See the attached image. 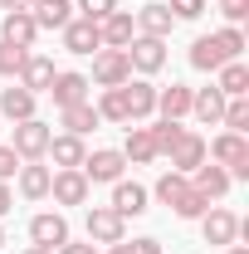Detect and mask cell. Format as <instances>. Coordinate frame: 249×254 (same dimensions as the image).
Instances as JSON below:
<instances>
[{"label":"cell","mask_w":249,"mask_h":254,"mask_svg":"<svg viewBox=\"0 0 249 254\" xmlns=\"http://www.w3.org/2000/svg\"><path fill=\"white\" fill-rule=\"evenodd\" d=\"M30 240L39 245V250H59L63 240H68V220H63L59 210H44V215L30 220Z\"/></svg>","instance_id":"cell-12"},{"label":"cell","mask_w":249,"mask_h":254,"mask_svg":"<svg viewBox=\"0 0 249 254\" xmlns=\"http://www.w3.org/2000/svg\"><path fill=\"white\" fill-rule=\"evenodd\" d=\"M59 113H63V127H68L73 137H88V132H93V127L103 123L93 103H73V108H59Z\"/></svg>","instance_id":"cell-29"},{"label":"cell","mask_w":249,"mask_h":254,"mask_svg":"<svg viewBox=\"0 0 249 254\" xmlns=\"http://www.w3.org/2000/svg\"><path fill=\"white\" fill-rule=\"evenodd\" d=\"M49 123H39V118H30V123H15V152H20V161H39L44 152H49Z\"/></svg>","instance_id":"cell-6"},{"label":"cell","mask_w":249,"mask_h":254,"mask_svg":"<svg viewBox=\"0 0 249 254\" xmlns=\"http://www.w3.org/2000/svg\"><path fill=\"white\" fill-rule=\"evenodd\" d=\"M108 254H132V245H127V240H118V245H108Z\"/></svg>","instance_id":"cell-45"},{"label":"cell","mask_w":249,"mask_h":254,"mask_svg":"<svg viewBox=\"0 0 249 254\" xmlns=\"http://www.w3.org/2000/svg\"><path fill=\"white\" fill-rule=\"evenodd\" d=\"M205 161L225 166L230 181H249V137L245 132H220L215 142H205Z\"/></svg>","instance_id":"cell-1"},{"label":"cell","mask_w":249,"mask_h":254,"mask_svg":"<svg viewBox=\"0 0 249 254\" xmlns=\"http://www.w3.org/2000/svg\"><path fill=\"white\" fill-rule=\"evenodd\" d=\"M132 20H137V34H147V39H166V34L176 30V15H171V10H166L161 0L142 5V10L132 15Z\"/></svg>","instance_id":"cell-13"},{"label":"cell","mask_w":249,"mask_h":254,"mask_svg":"<svg viewBox=\"0 0 249 254\" xmlns=\"http://www.w3.org/2000/svg\"><path fill=\"white\" fill-rule=\"evenodd\" d=\"M127 78H132V64H127V49H98L93 54V78L98 88H123Z\"/></svg>","instance_id":"cell-2"},{"label":"cell","mask_w":249,"mask_h":254,"mask_svg":"<svg viewBox=\"0 0 249 254\" xmlns=\"http://www.w3.org/2000/svg\"><path fill=\"white\" fill-rule=\"evenodd\" d=\"M54 254H98V245H93V240H88V245H73V240H63Z\"/></svg>","instance_id":"cell-41"},{"label":"cell","mask_w":249,"mask_h":254,"mask_svg":"<svg viewBox=\"0 0 249 254\" xmlns=\"http://www.w3.org/2000/svg\"><path fill=\"white\" fill-rule=\"evenodd\" d=\"M25 54H30V49H15V44H5V39H0V78H20Z\"/></svg>","instance_id":"cell-35"},{"label":"cell","mask_w":249,"mask_h":254,"mask_svg":"<svg viewBox=\"0 0 249 254\" xmlns=\"http://www.w3.org/2000/svg\"><path fill=\"white\" fill-rule=\"evenodd\" d=\"M123 157L132 161V166H147V161H156V142H152V127H132V123H127V142H123Z\"/></svg>","instance_id":"cell-22"},{"label":"cell","mask_w":249,"mask_h":254,"mask_svg":"<svg viewBox=\"0 0 249 254\" xmlns=\"http://www.w3.org/2000/svg\"><path fill=\"white\" fill-rule=\"evenodd\" d=\"M0 39H5V44H15V49H34V39H39L34 15H30V10H10V15H5V25H0Z\"/></svg>","instance_id":"cell-14"},{"label":"cell","mask_w":249,"mask_h":254,"mask_svg":"<svg viewBox=\"0 0 249 254\" xmlns=\"http://www.w3.org/2000/svg\"><path fill=\"white\" fill-rule=\"evenodd\" d=\"M78 171H83L88 181H108V186H113V181H123L127 157L118 152V147H98V152H88V157H83V166H78Z\"/></svg>","instance_id":"cell-5"},{"label":"cell","mask_w":249,"mask_h":254,"mask_svg":"<svg viewBox=\"0 0 249 254\" xmlns=\"http://www.w3.org/2000/svg\"><path fill=\"white\" fill-rule=\"evenodd\" d=\"M156 113H161V118H171V123H181V118L190 113V88H186V83L156 88Z\"/></svg>","instance_id":"cell-26"},{"label":"cell","mask_w":249,"mask_h":254,"mask_svg":"<svg viewBox=\"0 0 249 254\" xmlns=\"http://www.w3.org/2000/svg\"><path fill=\"white\" fill-rule=\"evenodd\" d=\"M230 254H249V250H245V245H230Z\"/></svg>","instance_id":"cell-47"},{"label":"cell","mask_w":249,"mask_h":254,"mask_svg":"<svg viewBox=\"0 0 249 254\" xmlns=\"http://www.w3.org/2000/svg\"><path fill=\"white\" fill-rule=\"evenodd\" d=\"M132 254H161V240H152V235L147 240H132Z\"/></svg>","instance_id":"cell-42"},{"label":"cell","mask_w":249,"mask_h":254,"mask_svg":"<svg viewBox=\"0 0 249 254\" xmlns=\"http://www.w3.org/2000/svg\"><path fill=\"white\" fill-rule=\"evenodd\" d=\"M98 34H103V49H127V44L137 39V20H132L127 10H113V15L98 20Z\"/></svg>","instance_id":"cell-10"},{"label":"cell","mask_w":249,"mask_h":254,"mask_svg":"<svg viewBox=\"0 0 249 254\" xmlns=\"http://www.w3.org/2000/svg\"><path fill=\"white\" fill-rule=\"evenodd\" d=\"M25 254H54V250H39V245H30V250H25Z\"/></svg>","instance_id":"cell-46"},{"label":"cell","mask_w":249,"mask_h":254,"mask_svg":"<svg viewBox=\"0 0 249 254\" xmlns=\"http://www.w3.org/2000/svg\"><path fill=\"white\" fill-rule=\"evenodd\" d=\"M220 64H230V59H225V49L215 44V34H200V39L190 44V68H200V73H215Z\"/></svg>","instance_id":"cell-27"},{"label":"cell","mask_w":249,"mask_h":254,"mask_svg":"<svg viewBox=\"0 0 249 254\" xmlns=\"http://www.w3.org/2000/svg\"><path fill=\"white\" fill-rule=\"evenodd\" d=\"M54 59H44V54H25V68H20V88H30L34 98L49 93V83H54Z\"/></svg>","instance_id":"cell-17"},{"label":"cell","mask_w":249,"mask_h":254,"mask_svg":"<svg viewBox=\"0 0 249 254\" xmlns=\"http://www.w3.org/2000/svg\"><path fill=\"white\" fill-rule=\"evenodd\" d=\"M0 250H5V230H0Z\"/></svg>","instance_id":"cell-48"},{"label":"cell","mask_w":249,"mask_h":254,"mask_svg":"<svg viewBox=\"0 0 249 254\" xmlns=\"http://www.w3.org/2000/svg\"><path fill=\"white\" fill-rule=\"evenodd\" d=\"M127 64H132V73H142V78H152L166 68V39H147V34H137L132 44H127Z\"/></svg>","instance_id":"cell-3"},{"label":"cell","mask_w":249,"mask_h":254,"mask_svg":"<svg viewBox=\"0 0 249 254\" xmlns=\"http://www.w3.org/2000/svg\"><path fill=\"white\" fill-rule=\"evenodd\" d=\"M181 132H186V127H181V123H171V118L152 123V142H156V157H166V152H171V147L181 142Z\"/></svg>","instance_id":"cell-32"},{"label":"cell","mask_w":249,"mask_h":254,"mask_svg":"<svg viewBox=\"0 0 249 254\" xmlns=\"http://www.w3.org/2000/svg\"><path fill=\"white\" fill-rule=\"evenodd\" d=\"M88 190H93V181L83 171H54V181H49L54 205H88Z\"/></svg>","instance_id":"cell-8"},{"label":"cell","mask_w":249,"mask_h":254,"mask_svg":"<svg viewBox=\"0 0 249 254\" xmlns=\"http://www.w3.org/2000/svg\"><path fill=\"white\" fill-rule=\"evenodd\" d=\"M220 15L230 25H240V20H249V0H220Z\"/></svg>","instance_id":"cell-40"},{"label":"cell","mask_w":249,"mask_h":254,"mask_svg":"<svg viewBox=\"0 0 249 254\" xmlns=\"http://www.w3.org/2000/svg\"><path fill=\"white\" fill-rule=\"evenodd\" d=\"M186 186H190V176H181V171H166V176L156 181V200H161V205H176V200L186 195Z\"/></svg>","instance_id":"cell-31"},{"label":"cell","mask_w":249,"mask_h":254,"mask_svg":"<svg viewBox=\"0 0 249 254\" xmlns=\"http://www.w3.org/2000/svg\"><path fill=\"white\" fill-rule=\"evenodd\" d=\"M34 0H0V10H5V15H10V10H30Z\"/></svg>","instance_id":"cell-44"},{"label":"cell","mask_w":249,"mask_h":254,"mask_svg":"<svg viewBox=\"0 0 249 254\" xmlns=\"http://www.w3.org/2000/svg\"><path fill=\"white\" fill-rule=\"evenodd\" d=\"M166 10H171L176 20H200V15H205V0H166Z\"/></svg>","instance_id":"cell-37"},{"label":"cell","mask_w":249,"mask_h":254,"mask_svg":"<svg viewBox=\"0 0 249 254\" xmlns=\"http://www.w3.org/2000/svg\"><path fill=\"white\" fill-rule=\"evenodd\" d=\"M98 118H103V123H132L123 88H103V98H98Z\"/></svg>","instance_id":"cell-30"},{"label":"cell","mask_w":249,"mask_h":254,"mask_svg":"<svg viewBox=\"0 0 249 254\" xmlns=\"http://www.w3.org/2000/svg\"><path fill=\"white\" fill-rule=\"evenodd\" d=\"M118 10V0H78V15L83 20H103V15H113Z\"/></svg>","instance_id":"cell-38"},{"label":"cell","mask_w":249,"mask_h":254,"mask_svg":"<svg viewBox=\"0 0 249 254\" xmlns=\"http://www.w3.org/2000/svg\"><path fill=\"white\" fill-rule=\"evenodd\" d=\"M63 49L68 54H98L103 49V34H98V20H68L63 25Z\"/></svg>","instance_id":"cell-9"},{"label":"cell","mask_w":249,"mask_h":254,"mask_svg":"<svg viewBox=\"0 0 249 254\" xmlns=\"http://www.w3.org/2000/svg\"><path fill=\"white\" fill-rule=\"evenodd\" d=\"M88 73H54V83H49V98L59 103V108H73V103H88Z\"/></svg>","instance_id":"cell-18"},{"label":"cell","mask_w":249,"mask_h":254,"mask_svg":"<svg viewBox=\"0 0 249 254\" xmlns=\"http://www.w3.org/2000/svg\"><path fill=\"white\" fill-rule=\"evenodd\" d=\"M166 157H171V171H181V176H190V171H195V166L205 161V137L186 127V132H181V142H176V147H171Z\"/></svg>","instance_id":"cell-11"},{"label":"cell","mask_w":249,"mask_h":254,"mask_svg":"<svg viewBox=\"0 0 249 254\" xmlns=\"http://www.w3.org/2000/svg\"><path fill=\"white\" fill-rule=\"evenodd\" d=\"M123 98H127V113H132V123H147L156 113V88L147 78H127L123 83Z\"/></svg>","instance_id":"cell-16"},{"label":"cell","mask_w":249,"mask_h":254,"mask_svg":"<svg viewBox=\"0 0 249 254\" xmlns=\"http://www.w3.org/2000/svg\"><path fill=\"white\" fill-rule=\"evenodd\" d=\"M113 210L118 215H142L147 210V186H137V181H113Z\"/></svg>","instance_id":"cell-24"},{"label":"cell","mask_w":249,"mask_h":254,"mask_svg":"<svg viewBox=\"0 0 249 254\" xmlns=\"http://www.w3.org/2000/svg\"><path fill=\"white\" fill-rule=\"evenodd\" d=\"M171 210H176L181 220H200V215L210 210V200H205V195H200V190H195V186H186V195H181V200H176Z\"/></svg>","instance_id":"cell-33"},{"label":"cell","mask_w":249,"mask_h":254,"mask_svg":"<svg viewBox=\"0 0 249 254\" xmlns=\"http://www.w3.org/2000/svg\"><path fill=\"white\" fill-rule=\"evenodd\" d=\"M190 186L200 190L205 200H220V195L230 190V171H225V166H215V161H200V166L190 171Z\"/></svg>","instance_id":"cell-20"},{"label":"cell","mask_w":249,"mask_h":254,"mask_svg":"<svg viewBox=\"0 0 249 254\" xmlns=\"http://www.w3.org/2000/svg\"><path fill=\"white\" fill-rule=\"evenodd\" d=\"M225 132H245L249 127V98H225Z\"/></svg>","instance_id":"cell-34"},{"label":"cell","mask_w":249,"mask_h":254,"mask_svg":"<svg viewBox=\"0 0 249 254\" xmlns=\"http://www.w3.org/2000/svg\"><path fill=\"white\" fill-rule=\"evenodd\" d=\"M15 210V195H10V181H0V220Z\"/></svg>","instance_id":"cell-43"},{"label":"cell","mask_w":249,"mask_h":254,"mask_svg":"<svg viewBox=\"0 0 249 254\" xmlns=\"http://www.w3.org/2000/svg\"><path fill=\"white\" fill-rule=\"evenodd\" d=\"M88 240L93 245H118V240H127V220L113 205H88Z\"/></svg>","instance_id":"cell-7"},{"label":"cell","mask_w":249,"mask_h":254,"mask_svg":"<svg viewBox=\"0 0 249 254\" xmlns=\"http://www.w3.org/2000/svg\"><path fill=\"white\" fill-rule=\"evenodd\" d=\"M190 118L205 127H215L220 118H225V93H220L215 83L210 88H190Z\"/></svg>","instance_id":"cell-19"},{"label":"cell","mask_w":249,"mask_h":254,"mask_svg":"<svg viewBox=\"0 0 249 254\" xmlns=\"http://www.w3.org/2000/svg\"><path fill=\"white\" fill-rule=\"evenodd\" d=\"M20 166H25V161H20V152H15V147H5V142H0V181H10V176H15V171H20Z\"/></svg>","instance_id":"cell-39"},{"label":"cell","mask_w":249,"mask_h":254,"mask_svg":"<svg viewBox=\"0 0 249 254\" xmlns=\"http://www.w3.org/2000/svg\"><path fill=\"white\" fill-rule=\"evenodd\" d=\"M215 73H220V78H215V88H220V93H225V98H245V93H249V68H245V64H240V59L220 64Z\"/></svg>","instance_id":"cell-28"},{"label":"cell","mask_w":249,"mask_h":254,"mask_svg":"<svg viewBox=\"0 0 249 254\" xmlns=\"http://www.w3.org/2000/svg\"><path fill=\"white\" fill-rule=\"evenodd\" d=\"M15 176H20V195H25V200H44V195H49V181H54V171L39 166V161H25Z\"/></svg>","instance_id":"cell-23"},{"label":"cell","mask_w":249,"mask_h":254,"mask_svg":"<svg viewBox=\"0 0 249 254\" xmlns=\"http://www.w3.org/2000/svg\"><path fill=\"white\" fill-rule=\"evenodd\" d=\"M30 15H34L39 30H63V25L73 20V5H68V0H34Z\"/></svg>","instance_id":"cell-25"},{"label":"cell","mask_w":249,"mask_h":254,"mask_svg":"<svg viewBox=\"0 0 249 254\" xmlns=\"http://www.w3.org/2000/svg\"><path fill=\"white\" fill-rule=\"evenodd\" d=\"M0 118H10V123H30V118H34V93H30V88H20V83L0 88Z\"/></svg>","instance_id":"cell-21"},{"label":"cell","mask_w":249,"mask_h":254,"mask_svg":"<svg viewBox=\"0 0 249 254\" xmlns=\"http://www.w3.org/2000/svg\"><path fill=\"white\" fill-rule=\"evenodd\" d=\"M44 157H54L59 171H78L83 157H88V147H83V137H73V132H63V137H49V152Z\"/></svg>","instance_id":"cell-15"},{"label":"cell","mask_w":249,"mask_h":254,"mask_svg":"<svg viewBox=\"0 0 249 254\" xmlns=\"http://www.w3.org/2000/svg\"><path fill=\"white\" fill-rule=\"evenodd\" d=\"M200 235H205V245L230 250V245L240 240V215H235V210H225V205H210V210L200 215Z\"/></svg>","instance_id":"cell-4"},{"label":"cell","mask_w":249,"mask_h":254,"mask_svg":"<svg viewBox=\"0 0 249 254\" xmlns=\"http://www.w3.org/2000/svg\"><path fill=\"white\" fill-rule=\"evenodd\" d=\"M215 44L225 49V59H240L245 54V30L240 25H225V30H215Z\"/></svg>","instance_id":"cell-36"}]
</instances>
